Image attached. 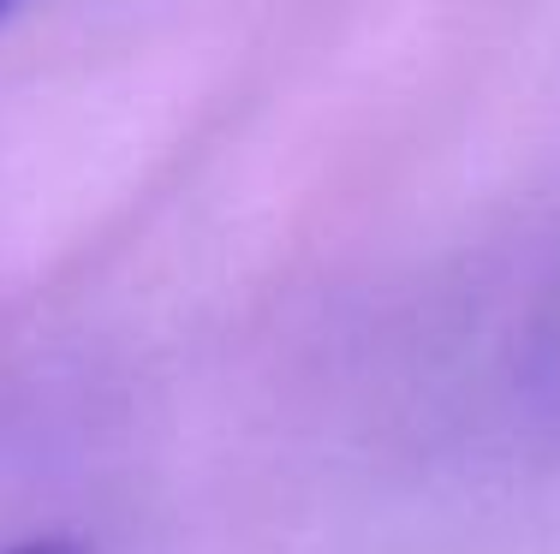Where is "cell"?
Wrapping results in <instances>:
<instances>
[{
	"label": "cell",
	"mask_w": 560,
	"mask_h": 554,
	"mask_svg": "<svg viewBox=\"0 0 560 554\" xmlns=\"http://www.w3.org/2000/svg\"><path fill=\"white\" fill-rule=\"evenodd\" d=\"M7 554H84V549L60 543V537H36V543H19V549H7Z\"/></svg>",
	"instance_id": "1"
},
{
	"label": "cell",
	"mask_w": 560,
	"mask_h": 554,
	"mask_svg": "<svg viewBox=\"0 0 560 554\" xmlns=\"http://www.w3.org/2000/svg\"><path fill=\"white\" fill-rule=\"evenodd\" d=\"M12 7H19V0H0V19H7V12H12Z\"/></svg>",
	"instance_id": "2"
}]
</instances>
